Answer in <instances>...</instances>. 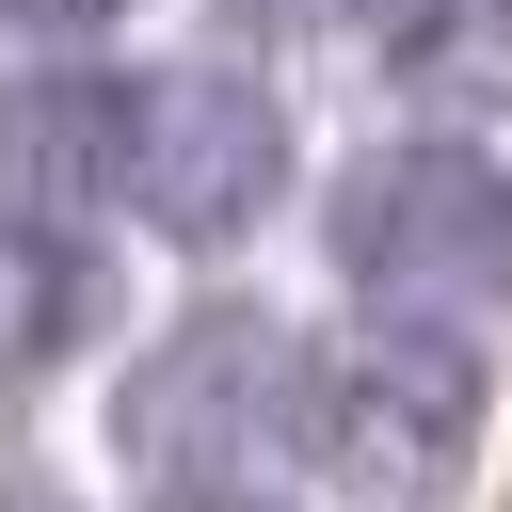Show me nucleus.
I'll return each instance as SVG.
<instances>
[{"instance_id": "1", "label": "nucleus", "mask_w": 512, "mask_h": 512, "mask_svg": "<svg viewBox=\"0 0 512 512\" xmlns=\"http://www.w3.org/2000/svg\"><path fill=\"white\" fill-rule=\"evenodd\" d=\"M320 256L368 320H496L512 304V160L464 128L352 144L320 192Z\"/></svg>"}, {"instance_id": "2", "label": "nucleus", "mask_w": 512, "mask_h": 512, "mask_svg": "<svg viewBox=\"0 0 512 512\" xmlns=\"http://www.w3.org/2000/svg\"><path fill=\"white\" fill-rule=\"evenodd\" d=\"M304 432H320V368L272 304H192L112 384V448L144 480H272Z\"/></svg>"}, {"instance_id": "3", "label": "nucleus", "mask_w": 512, "mask_h": 512, "mask_svg": "<svg viewBox=\"0 0 512 512\" xmlns=\"http://www.w3.org/2000/svg\"><path fill=\"white\" fill-rule=\"evenodd\" d=\"M288 192V96L240 64H144L128 80V192L160 240H240Z\"/></svg>"}, {"instance_id": "4", "label": "nucleus", "mask_w": 512, "mask_h": 512, "mask_svg": "<svg viewBox=\"0 0 512 512\" xmlns=\"http://www.w3.org/2000/svg\"><path fill=\"white\" fill-rule=\"evenodd\" d=\"M368 512H416L448 496V464L480 448V336L464 320H384L368 352L320 368V432H304Z\"/></svg>"}, {"instance_id": "5", "label": "nucleus", "mask_w": 512, "mask_h": 512, "mask_svg": "<svg viewBox=\"0 0 512 512\" xmlns=\"http://www.w3.org/2000/svg\"><path fill=\"white\" fill-rule=\"evenodd\" d=\"M128 80H144V64L0 80V192H16V208H112V192H128Z\"/></svg>"}, {"instance_id": "6", "label": "nucleus", "mask_w": 512, "mask_h": 512, "mask_svg": "<svg viewBox=\"0 0 512 512\" xmlns=\"http://www.w3.org/2000/svg\"><path fill=\"white\" fill-rule=\"evenodd\" d=\"M80 336H96V256H80L48 208L0 192V384H32V368L80 352Z\"/></svg>"}, {"instance_id": "7", "label": "nucleus", "mask_w": 512, "mask_h": 512, "mask_svg": "<svg viewBox=\"0 0 512 512\" xmlns=\"http://www.w3.org/2000/svg\"><path fill=\"white\" fill-rule=\"evenodd\" d=\"M384 64L416 96H448V112H512V0H400Z\"/></svg>"}, {"instance_id": "8", "label": "nucleus", "mask_w": 512, "mask_h": 512, "mask_svg": "<svg viewBox=\"0 0 512 512\" xmlns=\"http://www.w3.org/2000/svg\"><path fill=\"white\" fill-rule=\"evenodd\" d=\"M128 0H0V32H32V48H80V32H112Z\"/></svg>"}, {"instance_id": "9", "label": "nucleus", "mask_w": 512, "mask_h": 512, "mask_svg": "<svg viewBox=\"0 0 512 512\" xmlns=\"http://www.w3.org/2000/svg\"><path fill=\"white\" fill-rule=\"evenodd\" d=\"M144 512H288L272 480H144Z\"/></svg>"}, {"instance_id": "10", "label": "nucleus", "mask_w": 512, "mask_h": 512, "mask_svg": "<svg viewBox=\"0 0 512 512\" xmlns=\"http://www.w3.org/2000/svg\"><path fill=\"white\" fill-rule=\"evenodd\" d=\"M304 16H320V32H368V48H384V16H400V0H304Z\"/></svg>"}, {"instance_id": "11", "label": "nucleus", "mask_w": 512, "mask_h": 512, "mask_svg": "<svg viewBox=\"0 0 512 512\" xmlns=\"http://www.w3.org/2000/svg\"><path fill=\"white\" fill-rule=\"evenodd\" d=\"M0 512H64V496H48V480H0Z\"/></svg>"}]
</instances>
